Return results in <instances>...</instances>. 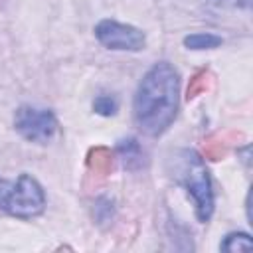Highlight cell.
I'll return each instance as SVG.
<instances>
[{"label": "cell", "instance_id": "11", "mask_svg": "<svg viewBox=\"0 0 253 253\" xmlns=\"http://www.w3.org/2000/svg\"><path fill=\"white\" fill-rule=\"evenodd\" d=\"M206 83H208V73H206V71L198 73V75L192 79V83L188 85V97H196V95H200V93L206 89Z\"/></svg>", "mask_w": 253, "mask_h": 253}, {"label": "cell", "instance_id": "8", "mask_svg": "<svg viewBox=\"0 0 253 253\" xmlns=\"http://www.w3.org/2000/svg\"><path fill=\"white\" fill-rule=\"evenodd\" d=\"M221 251H229V253H235V251H251L253 249V243H251V237L247 233H229L223 243L219 245Z\"/></svg>", "mask_w": 253, "mask_h": 253}, {"label": "cell", "instance_id": "6", "mask_svg": "<svg viewBox=\"0 0 253 253\" xmlns=\"http://www.w3.org/2000/svg\"><path fill=\"white\" fill-rule=\"evenodd\" d=\"M89 166L95 170V172H99V174H107L111 168H113V154H111V150L109 148H105V146H97V148H93L91 152H89Z\"/></svg>", "mask_w": 253, "mask_h": 253}, {"label": "cell", "instance_id": "4", "mask_svg": "<svg viewBox=\"0 0 253 253\" xmlns=\"http://www.w3.org/2000/svg\"><path fill=\"white\" fill-rule=\"evenodd\" d=\"M14 126L26 140L47 144L57 132V119L47 109L20 107L14 117Z\"/></svg>", "mask_w": 253, "mask_h": 253}, {"label": "cell", "instance_id": "3", "mask_svg": "<svg viewBox=\"0 0 253 253\" xmlns=\"http://www.w3.org/2000/svg\"><path fill=\"white\" fill-rule=\"evenodd\" d=\"M45 196L42 186L30 176L20 174L18 180L8 182L0 178V210L18 217H34L43 211Z\"/></svg>", "mask_w": 253, "mask_h": 253}, {"label": "cell", "instance_id": "5", "mask_svg": "<svg viewBox=\"0 0 253 253\" xmlns=\"http://www.w3.org/2000/svg\"><path fill=\"white\" fill-rule=\"evenodd\" d=\"M95 36L109 49L138 51L144 47V34L138 28L121 24L117 20H101L95 26Z\"/></svg>", "mask_w": 253, "mask_h": 253}, {"label": "cell", "instance_id": "2", "mask_svg": "<svg viewBox=\"0 0 253 253\" xmlns=\"http://www.w3.org/2000/svg\"><path fill=\"white\" fill-rule=\"evenodd\" d=\"M174 178L192 196L198 219L208 221L213 213V192H211L210 174L200 154L194 150L176 152L174 154Z\"/></svg>", "mask_w": 253, "mask_h": 253}, {"label": "cell", "instance_id": "7", "mask_svg": "<svg viewBox=\"0 0 253 253\" xmlns=\"http://www.w3.org/2000/svg\"><path fill=\"white\" fill-rule=\"evenodd\" d=\"M221 43V38L219 36H213V34H192V36H186L184 38V45L188 49H211V47H217Z\"/></svg>", "mask_w": 253, "mask_h": 253}, {"label": "cell", "instance_id": "1", "mask_svg": "<svg viewBox=\"0 0 253 253\" xmlns=\"http://www.w3.org/2000/svg\"><path fill=\"white\" fill-rule=\"evenodd\" d=\"M178 95L180 79L170 63L160 61L148 69L134 95L132 115L136 126L148 136L162 134L176 117Z\"/></svg>", "mask_w": 253, "mask_h": 253}, {"label": "cell", "instance_id": "9", "mask_svg": "<svg viewBox=\"0 0 253 253\" xmlns=\"http://www.w3.org/2000/svg\"><path fill=\"white\" fill-rule=\"evenodd\" d=\"M93 109H95V113H99V115L111 117V115L117 113L119 101H117L113 95H99V97L93 101Z\"/></svg>", "mask_w": 253, "mask_h": 253}, {"label": "cell", "instance_id": "12", "mask_svg": "<svg viewBox=\"0 0 253 253\" xmlns=\"http://www.w3.org/2000/svg\"><path fill=\"white\" fill-rule=\"evenodd\" d=\"M217 8H249L251 0H210Z\"/></svg>", "mask_w": 253, "mask_h": 253}, {"label": "cell", "instance_id": "10", "mask_svg": "<svg viewBox=\"0 0 253 253\" xmlns=\"http://www.w3.org/2000/svg\"><path fill=\"white\" fill-rule=\"evenodd\" d=\"M119 152H121L125 164L130 162V160H136V158L140 156V148H138L136 140H132V138H128V140H121V144H119Z\"/></svg>", "mask_w": 253, "mask_h": 253}]
</instances>
